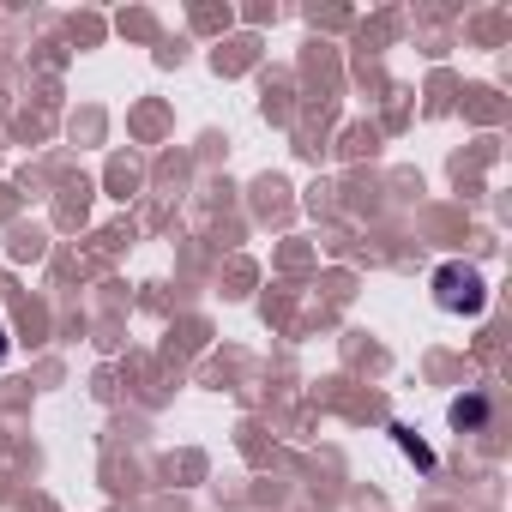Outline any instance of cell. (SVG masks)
I'll return each mask as SVG.
<instances>
[{
  "mask_svg": "<svg viewBox=\"0 0 512 512\" xmlns=\"http://www.w3.org/2000/svg\"><path fill=\"white\" fill-rule=\"evenodd\" d=\"M428 290H434V308H440V314H464V320H476V314L488 308V284H482V272L464 266V260L434 266Z\"/></svg>",
  "mask_w": 512,
  "mask_h": 512,
  "instance_id": "6da1fadb",
  "label": "cell"
},
{
  "mask_svg": "<svg viewBox=\"0 0 512 512\" xmlns=\"http://www.w3.org/2000/svg\"><path fill=\"white\" fill-rule=\"evenodd\" d=\"M446 416H452V428H458V434L488 428V392H464V398H452V404H446Z\"/></svg>",
  "mask_w": 512,
  "mask_h": 512,
  "instance_id": "7a4b0ae2",
  "label": "cell"
},
{
  "mask_svg": "<svg viewBox=\"0 0 512 512\" xmlns=\"http://www.w3.org/2000/svg\"><path fill=\"white\" fill-rule=\"evenodd\" d=\"M392 440H398V452H404V458H410L416 470H434V464H440V458H434V446H428V440H422L416 428H404V422H392Z\"/></svg>",
  "mask_w": 512,
  "mask_h": 512,
  "instance_id": "3957f363",
  "label": "cell"
},
{
  "mask_svg": "<svg viewBox=\"0 0 512 512\" xmlns=\"http://www.w3.org/2000/svg\"><path fill=\"white\" fill-rule=\"evenodd\" d=\"M13 356V332H7V320H0V362Z\"/></svg>",
  "mask_w": 512,
  "mask_h": 512,
  "instance_id": "277c9868",
  "label": "cell"
}]
</instances>
